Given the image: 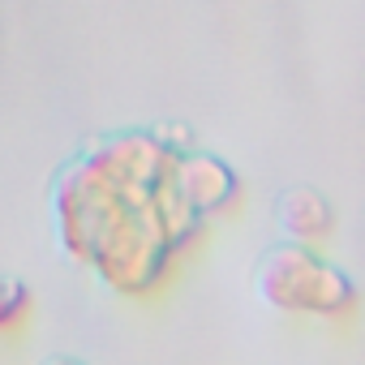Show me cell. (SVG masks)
Listing matches in <instances>:
<instances>
[{"instance_id": "1", "label": "cell", "mask_w": 365, "mask_h": 365, "mask_svg": "<svg viewBox=\"0 0 365 365\" xmlns=\"http://www.w3.org/2000/svg\"><path fill=\"white\" fill-rule=\"evenodd\" d=\"M176 150L185 142L172 129L108 133L52 180V220L65 254L120 297L159 292L202 232V220L168 190Z\"/></svg>"}, {"instance_id": "3", "label": "cell", "mask_w": 365, "mask_h": 365, "mask_svg": "<svg viewBox=\"0 0 365 365\" xmlns=\"http://www.w3.org/2000/svg\"><path fill=\"white\" fill-rule=\"evenodd\" d=\"M275 224L292 245H318L335 232V207L318 190H284L275 198Z\"/></svg>"}, {"instance_id": "2", "label": "cell", "mask_w": 365, "mask_h": 365, "mask_svg": "<svg viewBox=\"0 0 365 365\" xmlns=\"http://www.w3.org/2000/svg\"><path fill=\"white\" fill-rule=\"evenodd\" d=\"M254 288L279 314L339 322V318H352L356 309V284L348 279V271H339L309 245H292V241L258 258Z\"/></svg>"}, {"instance_id": "5", "label": "cell", "mask_w": 365, "mask_h": 365, "mask_svg": "<svg viewBox=\"0 0 365 365\" xmlns=\"http://www.w3.org/2000/svg\"><path fill=\"white\" fill-rule=\"evenodd\" d=\"M43 365H82V361H73V356H52V361H43Z\"/></svg>"}, {"instance_id": "4", "label": "cell", "mask_w": 365, "mask_h": 365, "mask_svg": "<svg viewBox=\"0 0 365 365\" xmlns=\"http://www.w3.org/2000/svg\"><path fill=\"white\" fill-rule=\"evenodd\" d=\"M31 314V288L22 279L0 275V335H14Z\"/></svg>"}]
</instances>
